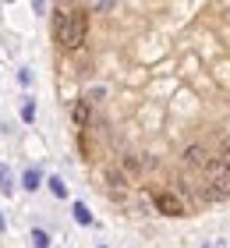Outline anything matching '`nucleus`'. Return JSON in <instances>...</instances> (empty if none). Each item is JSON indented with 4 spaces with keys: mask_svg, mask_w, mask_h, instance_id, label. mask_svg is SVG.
<instances>
[{
    "mask_svg": "<svg viewBox=\"0 0 230 248\" xmlns=\"http://www.w3.org/2000/svg\"><path fill=\"white\" fill-rule=\"evenodd\" d=\"M39 185H43V174L36 170V167H29V170L21 174V188L25 191H39Z\"/></svg>",
    "mask_w": 230,
    "mask_h": 248,
    "instance_id": "nucleus-4",
    "label": "nucleus"
},
{
    "mask_svg": "<svg viewBox=\"0 0 230 248\" xmlns=\"http://www.w3.org/2000/svg\"><path fill=\"white\" fill-rule=\"evenodd\" d=\"M85 32H89V15L82 7H57V15H53V36H57L61 46L78 50L85 43Z\"/></svg>",
    "mask_w": 230,
    "mask_h": 248,
    "instance_id": "nucleus-1",
    "label": "nucleus"
},
{
    "mask_svg": "<svg viewBox=\"0 0 230 248\" xmlns=\"http://www.w3.org/2000/svg\"><path fill=\"white\" fill-rule=\"evenodd\" d=\"M32 248H50V234H46V231H32Z\"/></svg>",
    "mask_w": 230,
    "mask_h": 248,
    "instance_id": "nucleus-9",
    "label": "nucleus"
},
{
    "mask_svg": "<svg viewBox=\"0 0 230 248\" xmlns=\"http://www.w3.org/2000/svg\"><path fill=\"white\" fill-rule=\"evenodd\" d=\"M124 167H128V170H138V167H142V163H138L135 156H124Z\"/></svg>",
    "mask_w": 230,
    "mask_h": 248,
    "instance_id": "nucleus-12",
    "label": "nucleus"
},
{
    "mask_svg": "<svg viewBox=\"0 0 230 248\" xmlns=\"http://www.w3.org/2000/svg\"><path fill=\"white\" fill-rule=\"evenodd\" d=\"M21 121H25V124L36 121V103H32V99H29V103H21Z\"/></svg>",
    "mask_w": 230,
    "mask_h": 248,
    "instance_id": "nucleus-10",
    "label": "nucleus"
},
{
    "mask_svg": "<svg viewBox=\"0 0 230 248\" xmlns=\"http://www.w3.org/2000/svg\"><path fill=\"white\" fill-rule=\"evenodd\" d=\"M75 220L82 223V227H89V223H92V213H89L85 202H75Z\"/></svg>",
    "mask_w": 230,
    "mask_h": 248,
    "instance_id": "nucleus-7",
    "label": "nucleus"
},
{
    "mask_svg": "<svg viewBox=\"0 0 230 248\" xmlns=\"http://www.w3.org/2000/svg\"><path fill=\"white\" fill-rule=\"evenodd\" d=\"M50 191H53L57 199H67V188H64V181H61V177H50Z\"/></svg>",
    "mask_w": 230,
    "mask_h": 248,
    "instance_id": "nucleus-11",
    "label": "nucleus"
},
{
    "mask_svg": "<svg viewBox=\"0 0 230 248\" xmlns=\"http://www.w3.org/2000/svg\"><path fill=\"white\" fill-rule=\"evenodd\" d=\"M202 248H216V245H202Z\"/></svg>",
    "mask_w": 230,
    "mask_h": 248,
    "instance_id": "nucleus-14",
    "label": "nucleus"
},
{
    "mask_svg": "<svg viewBox=\"0 0 230 248\" xmlns=\"http://www.w3.org/2000/svg\"><path fill=\"white\" fill-rule=\"evenodd\" d=\"M184 163L188 167H205L209 163V153H205L202 145H188V149H184Z\"/></svg>",
    "mask_w": 230,
    "mask_h": 248,
    "instance_id": "nucleus-3",
    "label": "nucleus"
},
{
    "mask_svg": "<svg viewBox=\"0 0 230 248\" xmlns=\"http://www.w3.org/2000/svg\"><path fill=\"white\" fill-rule=\"evenodd\" d=\"M71 117H75L78 128H85V124H89V99H78L75 110H71Z\"/></svg>",
    "mask_w": 230,
    "mask_h": 248,
    "instance_id": "nucleus-6",
    "label": "nucleus"
},
{
    "mask_svg": "<svg viewBox=\"0 0 230 248\" xmlns=\"http://www.w3.org/2000/svg\"><path fill=\"white\" fill-rule=\"evenodd\" d=\"M0 195H15V177L7 163H0Z\"/></svg>",
    "mask_w": 230,
    "mask_h": 248,
    "instance_id": "nucleus-5",
    "label": "nucleus"
},
{
    "mask_svg": "<svg viewBox=\"0 0 230 248\" xmlns=\"http://www.w3.org/2000/svg\"><path fill=\"white\" fill-rule=\"evenodd\" d=\"M153 206H156V213H163V217H184V202L174 191H156Z\"/></svg>",
    "mask_w": 230,
    "mask_h": 248,
    "instance_id": "nucleus-2",
    "label": "nucleus"
},
{
    "mask_svg": "<svg viewBox=\"0 0 230 248\" xmlns=\"http://www.w3.org/2000/svg\"><path fill=\"white\" fill-rule=\"evenodd\" d=\"M107 181H110L113 191H124V188H128V181L121 177V170H107Z\"/></svg>",
    "mask_w": 230,
    "mask_h": 248,
    "instance_id": "nucleus-8",
    "label": "nucleus"
},
{
    "mask_svg": "<svg viewBox=\"0 0 230 248\" xmlns=\"http://www.w3.org/2000/svg\"><path fill=\"white\" fill-rule=\"evenodd\" d=\"M223 160L230 163V139H223Z\"/></svg>",
    "mask_w": 230,
    "mask_h": 248,
    "instance_id": "nucleus-13",
    "label": "nucleus"
}]
</instances>
